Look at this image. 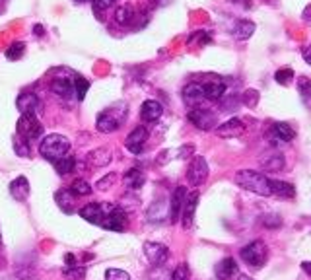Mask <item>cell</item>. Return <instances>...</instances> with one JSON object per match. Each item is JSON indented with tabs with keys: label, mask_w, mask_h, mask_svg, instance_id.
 <instances>
[{
	"label": "cell",
	"mask_w": 311,
	"mask_h": 280,
	"mask_svg": "<svg viewBox=\"0 0 311 280\" xmlns=\"http://www.w3.org/2000/svg\"><path fill=\"white\" fill-rule=\"evenodd\" d=\"M304 20L311 22V4H308V6L304 8Z\"/></svg>",
	"instance_id": "cell-46"
},
{
	"label": "cell",
	"mask_w": 311,
	"mask_h": 280,
	"mask_svg": "<svg viewBox=\"0 0 311 280\" xmlns=\"http://www.w3.org/2000/svg\"><path fill=\"white\" fill-rule=\"evenodd\" d=\"M115 177H117V175H115V174H107V175H105V177H101V179L97 181V187H99L101 191H105V189H109L111 185L115 183Z\"/></svg>",
	"instance_id": "cell-40"
},
{
	"label": "cell",
	"mask_w": 311,
	"mask_h": 280,
	"mask_svg": "<svg viewBox=\"0 0 311 280\" xmlns=\"http://www.w3.org/2000/svg\"><path fill=\"white\" fill-rule=\"evenodd\" d=\"M37 104L39 102H37L35 94H19L18 100H16V107L21 113H33Z\"/></svg>",
	"instance_id": "cell-26"
},
{
	"label": "cell",
	"mask_w": 311,
	"mask_h": 280,
	"mask_svg": "<svg viewBox=\"0 0 311 280\" xmlns=\"http://www.w3.org/2000/svg\"><path fill=\"white\" fill-rule=\"evenodd\" d=\"M14 148H16V152H18L21 158H27L29 156V142L27 140H23L21 136L14 140Z\"/></svg>",
	"instance_id": "cell-37"
},
{
	"label": "cell",
	"mask_w": 311,
	"mask_h": 280,
	"mask_svg": "<svg viewBox=\"0 0 311 280\" xmlns=\"http://www.w3.org/2000/svg\"><path fill=\"white\" fill-rule=\"evenodd\" d=\"M187 119L191 121V124H195V126L201 128V130H212V128H216V124H218L216 113H212V111H208V109H202V107L189 109Z\"/></svg>",
	"instance_id": "cell-6"
},
{
	"label": "cell",
	"mask_w": 311,
	"mask_h": 280,
	"mask_svg": "<svg viewBox=\"0 0 311 280\" xmlns=\"http://www.w3.org/2000/svg\"><path fill=\"white\" fill-rule=\"evenodd\" d=\"M185 198H187V189L185 187H177L171 194V202H169V222L171 224H175L181 218Z\"/></svg>",
	"instance_id": "cell-15"
},
{
	"label": "cell",
	"mask_w": 311,
	"mask_h": 280,
	"mask_svg": "<svg viewBox=\"0 0 311 280\" xmlns=\"http://www.w3.org/2000/svg\"><path fill=\"white\" fill-rule=\"evenodd\" d=\"M51 90L55 92L58 98H64V100H70L74 98V80L72 78H55L53 84H51Z\"/></svg>",
	"instance_id": "cell-18"
},
{
	"label": "cell",
	"mask_w": 311,
	"mask_h": 280,
	"mask_svg": "<svg viewBox=\"0 0 311 280\" xmlns=\"http://www.w3.org/2000/svg\"><path fill=\"white\" fill-rule=\"evenodd\" d=\"M275 80L280 86H288L294 80V70L288 68V66H286V68H278L275 72Z\"/></svg>",
	"instance_id": "cell-33"
},
{
	"label": "cell",
	"mask_w": 311,
	"mask_h": 280,
	"mask_svg": "<svg viewBox=\"0 0 311 280\" xmlns=\"http://www.w3.org/2000/svg\"><path fill=\"white\" fill-rule=\"evenodd\" d=\"M302 54H304V58H306V62H308V64H311V45H310V47H306V49H304V52H302Z\"/></svg>",
	"instance_id": "cell-45"
},
{
	"label": "cell",
	"mask_w": 311,
	"mask_h": 280,
	"mask_svg": "<svg viewBox=\"0 0 311 280\" xmlns=\"http://www.w3.org/2000/svg\"><path fill=\"white\" fill-rule=\"evenodd\" d=\"M76 2H86V0H76Z\"/></svg>",
	"instance_id": "cell-49"
},
{
	"label": "cell",
	"mask_w": 311,
	"mask_h": 280,
	"mask_svg": "<svg viewBox=\"0 0 311 280\" xmlns=\"http://www.w3.org/2000/svg\"><path fill=\"white\" fill-rule=\"evenodd\" d=\"M92 2H93V10H95V12H103V10L111 8L117 0H92Z\"/></svg>",
	"instance_id": "cell-41"
},
{
	"label": "cell",
	"mask_w": 311,
	"mask_h": 280,
	"mask_svg": "<svg viewBox=\"0 0 311 280\" xmlns=\"http://www.w3.org/2000/svg\"><path fill=\"white\" fill-rule=\"evenodd\" d=\"M238 280H253L251 276H247V274H238Z\"/></svg>",
	"instance_id": "cell-48"
},
{
	"label": "cell",
	"mask_w": 311,
	"mask_h": 280,
	"mask_svg": "<svg viewBox=\"0 0 311 280\" xmlns=\"http://www.w3.org/2000/svg\"><path fill=\"white\" fill-rule=\"evenodd\" d=\"M144 181H146L144 174L140 170H136V168L128 170L127 174H125V185H127L128 189H140L144 185Z\"/></svg>",
	"instance_id": "cell-27"
},
{
	"label": "cell",
	"mask_w": 311,
	"mask_h": 280,
	"mask_svg": "<svg viewBox=\"0 0 311 280\" xmlns=\"http://www.w3.org/2000/svg\"><path fill=\"white\" fill-rule=\"evenodd\" d=\"M171 280H189V266L187 264H177L175 270L171 272Z\"/></svg>",
	"instance_id": "cell-38"
},
{
	"label": "cell",
	"mask_w": 311,
	"mask_h": 280,
	"mask_svg": "<svg viewBox=\"0 0 311 280\" xmlns=\"http://www.w3.org/2000/svg\"><path fill=\"white\" fill-rule=\"evenodd\" d=\"M234 181H236L238 187L255 192V194H261V196L273 194L271 192V179L267 175H263L261 172H255V170H241V172L236 174Z\"/></svg>",
	"instance_id": "cell-1"
},
{
	"label": "cell",
	"mask_w": 311,
	"mask_h": 280,
	"mask_svg": "<svg viewBox=\"0 0 311 280\" xmlns=\"http://www.w3.org/2000/svg\"><path fill=\"white\" fill-rule=\"evenodd\" d=\"M199 198H201L199 191L189 192V194H187V198H185L183 212H181V224H183L185 230H189V228L193 226L195 212H197V206H199Z\"/></svg>",
	"instance_id": "cell-13"
},
{
	"label": "cell",
	"mask_w": 311,
	"mask_h": 280,
	"mask_svg": "<svg viewBox=\"0 0 311 280\" xmlns=\"http://www.w3.org/2000/svg\"><path fill=\"white\" fill-rule=\"evenodd\" d=\"M92 185L86 179H76L70 185V192L76 194V196H88V194H92Z\"/></svg>",
	"instance_id": "cell-31"
},
{
	"label": "cell",
	"mask_w": 311,
	"mask_h": 280,
	"mask_svg": "<svg viewBox=\"0 0 311 280\" xmlns=\"http://www.w3.org/2000/svg\"><path fill=\"white\" fill-rule=\"evenodd\" d=\"M68 150H70V140L62 134H47L39 144V154L53 164L62 156H66Z\"/></svg>",
	"instance_id": "cell-3"
},
{
	"label": "cell",
	"mask_w": 311,
	"mask_h": 280,
	"mask_svg": "<svg viewBox=\"0 0 311 280\" xmlns=\"http://www.w3.org/2000/svg\"><path fill=\"white\" fill-rule=\"evenodd\" d=\"M298 88H300L302 96H308V94H311V80L308 76H304V78L298 82Z\"/></svg>",
	"instance_id": "cell-43"
},
{
	"label": "cell",
	"mask_w": 311,
	"mask_h": 280,
	"mask_svg": "<svg viewBox=\"0 0 311 280\" xmlns=\"http://www.w3.org/2000/svg\"><path fill=\"white\" fill-rule=\"evenodd\" d=\"M206 100V96H204V90L199 82H191V84H187L183 88V102L187 107H191V109H195V107H199Z\"/></svg>",
	"instance_id": "cell-14"
},
{
	"label": "cell",
	"mask_w": 311,
	"mask_h": 280,
	"mask_svg": "<svg viewBox=\"0 0 311 280\" xmlns=\"http://www.w3.org/2000/svg\"><path fill=\"white\" fill-rule=\"evenodd\" d=\"M146 140H148V128L146 126H136V128L130 130V134L127 136L125 146H127L128 152H132V154H140V152L144 150V146H146Z\"/></svg>",
	"instance_id": "cell-12"
},
{
	"label": "cell",
	"mask_w": 311,
	"mask_h": 280,
	"mask_svg": "<svg viewBox=\"0 0 311 280\" xmlns=\"http://www.w3.org/2000/svg\"><path fill=\"white\" fill-rule=\"evenodd\" d=\"M206 177H208V164H206V160L202 156H195L193 162H191V166H189V170H187L189 185L199 187V185H202L206 181Z\"/></svg>",
	"instance_id": "cell-7"
},
{
	"label": "cell",
	"mask_w": 311,
	"mask_h": 280,
	"mask_svg": "<svg viewBox=\"0 0 311 280\" xmlns=\"http://www.w3.org/2000/svg\"><path fill=\"white\" fill-rule=\"evenodd\" d=\"M144 255L154 266H162L169 259V249L158 242H146L144 244Z\"/></svg>",
	"instance_id": "cell-11"
},
{
	"label": "cell",
	"mask_w": 311,
	"mask_h": 280,
	"mask_svg": "<svg viewBox=\"0 0 311 280\" xmlns=\"http://www.w3.org/2000/svg\"><path fill=\"white\" fill-rule=\"evenodd\" d=\"M271 192L282 198H294L296 196V189L292 183L280 181V179H271Z\"/></svg>",
	"instance_id": "cell-23"
},
{
	"label": "cell",
	"mask_w": 311,
	"mask_h": 280,
	"mask_svg": "<svg viewBox=\"0 0 311 280\" xmlns=\"http://www.w3.org/2000/svg\"><path fill=\"white\" fill-rule=\"evenodd\" d=\"M253 34H255V24L249 22V20H239L238 24L234 26V35L238 39H249Z\"/></svg>",
	"instance_id": "cell-28"
},
{
	"label": "cell",
	"mask_w": 311,
	"mask_h": 280,
	"mask_svg": "<svg viewBox=\"0 0 311 280\" xmlns=\"http://www.w3.org/2000/svg\"><path fill=\"white\" fill-rule=\"evenodd\" d=\"M259 92L257 90H247V92H243L241 94V104L247 105V107H255L259 104Z\"/></svg>",
	"instance_id": "cell-35"
},
{
	"label": "cell",
	"mask_w": 311,
	"mask_h": 280,
	"mask_svg": "<svg viewBox=\"0 0 311 280\" xmlns=\"http://www.w3.org/2000/svg\"><path fill=\"white\" fill-rule=\"evenodd\" d=\"M127 212L121 208V206H117V204H113V208L107 212V216L103 218V222H101V228L103 230H109V232H123L125 228H127Z\"/></svg>",
	"instance_id": "cell-10"
},
{
	"label": "cell",
	"mask_w": 311,
	"mask_h": 280,
	"mask_svg": "<svg viewBox=\"0 0 311 280\" xmlns=\"http://www.w3.org/2000/svg\"><path fill=\"white\" fill-rule=\"evenodd\" d=\"M111 158L113 156H111L109 148H95L86 156V160L92 168H105V166H109Z\"/></svg>",
	"instance_id": "cell-19"
},
{
	"label": "cell",
	"mask_w": 311,
	"mask_h": 280,
	"mask_svg": "<svg viewBox=\"0 0 311 280\" xmlns=\"http://www.w3.org/2000/svg\"><path fill=\"white\" fill-rule=\"evenodd\" d=\"M261 168L267 172H282L284 170V156L280 152H269L261 158Z\"/></svg>",
	"instance_id": "cell-20"
},
{
	"label": "cell",
	"mask_w": 311,
	"mask_h": 280,
	"mask_svg": "<svg viewBox=\"0 0 311 280\" xmlns=\"http://www.w3.org/2000/svg\"><path fill=\"white\" fill-rule=\"evenodd\" d=\"M239 255H241V259L247 262V264H251L255 268H261L267 262V259H269V249H267L265 242L257 240V242H251L249 245H245L239 251Z\"/></svg>",
	"instance_id": "cell-4"
},
{
	"label": "cell",
	"mask_w": 311,
	"mask_h": 280,
	"mask_svg": "<svg viewBox=\"0 0 311 280\" xmlns=\"http://www.w3.org/2000/svg\"><path fill=\"white\" fill-rule=\"evenodd\" d=\"M154 212H156V218H154V222H160V220L164 218V212H165V210H164V202H160V200H158V202H154V204L148 208V216H150V214H154Z\"/></svg>",
	"instance_id": "cell-39"
},
{
	"label": "cell",
	"mask_w": 311,
	"mask_h": 280,
	"mask_svg": "<svg viewBox=\"0 0 311 280\" xmlns=\"http://www.w3.org/2000/svg\"><path fill=\"white\" fill-rule=\"evenodd\" d=\"M204 90V96L206 100L210 102H222L224 96H226V90H228V82L220 76H208V80H204L201 84Z\"/></svg>",
	"instance_id": "cell-8"
},
{
	"label": "cell",
	"mask_w": 311,
	"mask_h": 280,
	"mask_svg": "<svg viewBox=\"0 0 311 280\" xmlns=\"http://www.w3.org/2000/svg\"><path fill=\"white\" fill-rule=\"evenodd\" d=\"M53 166H55L58 175H68L74 170V166H76V160H74V156L66 154V156H62L60 160H56Z\"/></svg>",
	"instance_id": "cell-29"
},
{
	"label": "cell",
	"mask_w": 311,
	"mask_h": 280,
	"mask_svg": "<svg viewBox=\"0 0 311 280\" xmlns=\"http://www.w3.org/2000/svg\"><path fill=\"white\" fill-rule=\"evenodd\" d=\"M62 274H64V278L66 280H84L86 278V268L84 266H64V270H62Z\"/></svg>",
	"instance_id": "cell-32"
},
{
	"label": "cell",
	"mask_w": 311,
	"mask_h": 280,
	"mask_svg": "<svg viewBox=\"0 0 311 280\" xmlns=\"http://www.w3.org/2000/svg\"><path fill=\"white\" fill-rule=\"evenodd\" d=\"M10 192H12V196L16 200H25L27 194H29V183H27V179L25 177H18L16 181H12L10 183Z\"/></svg>",
	"instance_id": "cell-24"
},
{
	"label": "cell",
	"mask_w": 311,
	"mask_h": 280,
	"mask_svg": "<svg viewBox=\"0 0 311 280\" xmlns=\"http://www.w3.org/2000/svg\"><path fill=\"white\" fill-rule=\"evenodd\" d=\"M105 280H130V274L127 270H121V268H107Z\"/></svg>",
	"instance_id": "cell-36"
},
{
	"label": "cell",
	"mask_w": 311,
	"mask_h": 280,
	"mask_svg": "<svg viewBox=\"0 0 311 280\" xmlns=\"http://www.w3.org/2000/svg\"><path fill=\"white\" fill-rule=\"evenodd\" d=\"M90 90V82L82 76H74V98L78 102H82L86 98V92Z\"/></svg>",
	"instance_id": "cell-30"
},
{
	"label": "cell",
	"mask_w": 311,
	"mask_h": 280,
	"mask_svg": "<svg viewBox=\"0 0 311 280\" xmlns=\"http://www.w3.org/2000/svg\"><path fill=\"white\" fill-rule=\"evenodd\" d=\"M263 224L267 228H278L280 224H282V220L276 216V214H267L265 218H263Z\"/></svg>",
	"instance_id": "cell-42"
},
{
	"label": "cell",
	"mask_w": 311,
	"mask_h": 280,
	"mask_svg": "<svg viewBox=\"0 0 311 280\" xmlns=\"http://www.w3.org/2000/svg\"><path fill=\"white\" fill-rule=\"evenodd\" d=\"M64 261H66V266H76V264H78V262H76V259H74L72 253H68V255L64 257Z\"/></svg>",
	"instance_id": "cell-44"
},
{
	"label": "cell",
	"mask_w": 311,
	"mask_h": 280,
	"mask_svg": "<svg viewBox=\"0 0 311 280\" xmlns=\"http://www.w3.org/2000/svg\"><path fill=\"white\" fill-rule=\"evenodd\" d=\"M43 134V124L39 122L35 113H21L18 121V136L23 140H35Z\"/></svg>",
	"instance_id": "cell-5"
},
{
	"label": "cell",
	"mask_w": 311,
	"mask_h": 280,
	"mask_svg": "<svg viewBox=\"0 0 311 280\" xmlns=\"http://www.w3.org/2000/svg\"><path fill=\"white\" fill-rule=\"evenodd\" d=\"M271 134L275 140H280V142H290L296 136V130L288 122H275L273 128H271Z\"/></svg>",
	"instance_id": "cell-22"
},
{
	"label": "cell",
	"mask_w": 311,
	"mask_h": 280,
	"mask_svg": "<svg viewBox=\"0 0 311 280\" xmlns=\"http://www.w3.org/2000/svg\"><path fill=\"white\" fill-rule=\"evenodd\" d=\"M234 274H238V264L232 257H226L216 264V278L218 280H230Z\"/></svg>",
	"instance_id": "cell-21"
},
{
	"label": "cell",
	"mask_w": 311,
	"mask_h": 280,
	"mask_svg": "<svg viewBox=\"0 0 311 280\" xmlns=\"http://www.w3.org/2000/svg\"><path fill=\"white\" fill-rule=\"evenodd\" d=\"M134 18H136V12H134V8H132L130 4L119 6V8L115 10V22H117L119 26H130V24L134 22Z\"/></svg>",
	"instance_id": "cell-25"
},
{
	"label": "cell",
	"mask_w": 311,
	"mask_h": 280,
	"mask_svg": "<svg viewBox=\"0 0 311 280\" xmlns=\"http://www.w3.org/2000/svg\"><path fill=\"white\" fill-rule=\"evenodd\" d=\"M216 132H218V136L222 138H238L241 136L243 132H245V124L241 119H230V121H226L224 124H220L216 126Z\"/></svg>",
	"instance_id": "cell-16"
},
{
	"label": "cell",
	"mask_w": 311,
	"mask_h": 280,
	"mask_svg": "<svg viewBox=\"0 0 311 280\" xmlns=\"http://www.w3.org/2000/svg\"><path fill=\"white\" fill-rule=\"evenodd\" d=\"M23 52H25V45L23 43H12L10 47H8V51H6V56L10 58V60H18L23 56Z\"/></svg>",
	"instance_id": "cell-34"
},
{
	"label": "cell",
	"mask_w": 311,
	"mask_h": 280,
	"mask_svg": "<svg viewBox=\"0 0 311 280\" xmlns=\"http://www.w3.org/2000/svg\"><path fill=\"white\" fill-rule=\"evenodd\" d=\"M302 268H304V270H306V272H308V274L311 276V261H304V262H302Z\"/></svg>",
	"instance_id": "cell-47"
},
{
	"label": "cell",
	"mask_w": 311,
	"mask_h": 280,
	"mask_svg": "<svg viewBox=\"0 0 311 280\" xmlns=\"http://www.w3.org/2000/svg\"><path fill=\"white\" fill-rule=\"evenodd\" d=\"M125 119H127V104H117L97 115L95 128L103 134H109V132L119 130Z\"/></svg>",
	"instance_id": "cell-2"
},
{
	"label": "cell",
	"mask_w": 311,
	"mask_h": 280,
	"mask_svg": "<svg viewBox=\"0 0 311 280\" xmlns=\"http://www.w3.org/2000/svg\"><path fill=\"white\" fill-rule=\"evenodd\" d=\"M113 208V204L109 202H92V204H88V206H84V208L80 210V216L86 220V222H90V224H95V226H101V222H103V218L107 216V212Z\"/></svg>",
	"instance_id": "cell-9"
},
{
	"label": "cell",
	"mask_w": 311,
	"mask_h": 280,
	"mask_svg": "<svg viewBox=\"0 0 311 280\" xmlns=\"http://www.w3.org/2000/svg\"><path fill=\"white\" fill-rule=\"evenodd\" d=\"M162 113H164V107L156 100H146L140 107V117L146 122H156L162 117Z\"/></svg>",
	"instance_id": "cell-17"
}]
</instances>
